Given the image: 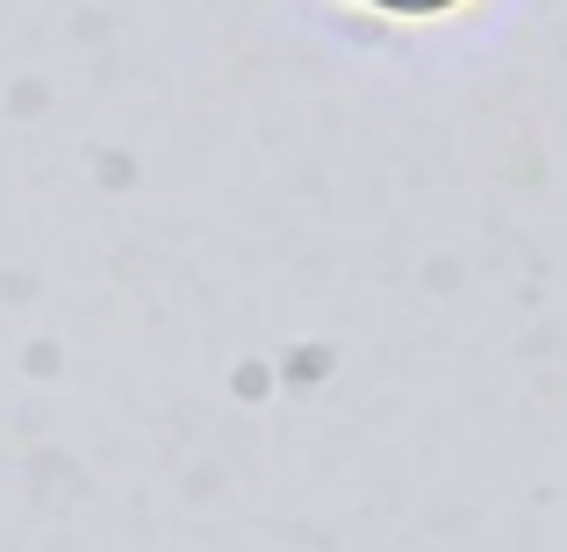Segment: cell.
Here are the masks:
<instances>
[{"instance_id": "6da1fadb", "label": "cell", "mask_w": 567, "mask_h": 552, "mask_svg": "<svg viewBox=\"0 0 567 552\" xmlns=\"http://www.w3.org/2000/svg\"><path fill=\"white\" fill-rule=\"evenodd\" d=\"M374 8H388V14H445V8H460V0H374Z\"/></svg>"}]
</instances>
